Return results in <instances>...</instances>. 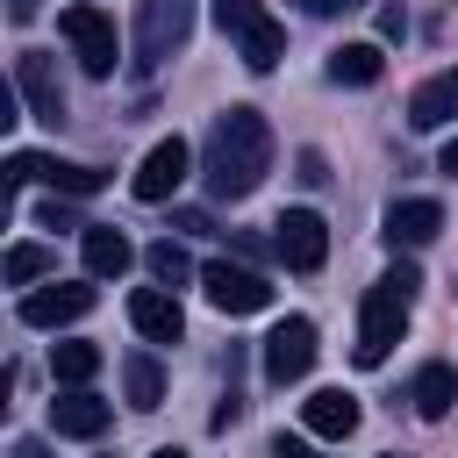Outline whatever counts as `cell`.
Masks as SVG:
<instances>
[{
    "label": "cell",
    "mask_w": 458,
    "mask_h": 458,
    "mask_svg": "<svg viewBox=\"0 0 458 458\" xmlns=\"http://www.w3.org/2000/svg\"><path fill=\"white\" fill-rule=\"evenodd\" d=\"M57 29H64L72 57H79L93 79H107V72H114V21H107L100 7H86V0H79V7H64V14H57Z\"/></svg>",
    "instance_id": "obj_9"
},
{
    "label": "cell",
    "mask_w": 458,
    "mask_h": 458,
    "mask_svg": "<svg viewBox=\"0 0 458 458\" xmlns=\"http://www.w3.org/2000/svg\"><path fill=\"white\" fill-rule=\"evenodd\" d=\"M79 258H86V272H93V279H122V272L136 265V250H129V236H122V229H107V222H93V229H79Z\"/></svg>",
    "instance_id": "obj_18"
},
{
    "label": "cell",
    "mask_w": 458,
    "mask_h": 458,
    "mask_svg": "<svg viewBox=\"0 0 458 458\" xmlns=\"http://www.w3.org/2000/svg\"><path fill=\"white\" fill-rule=\"evenodd\" d=\"M415 293H422V272H415V265H386V279H379V286H365V301H358V344H351V358H358L365 372L394 358V344H401V329H408Z\"/></svg>",
    "instance_id": "obj_2"
},
{
    "label": "cell",
    "mask_w": 458,
    "mask_h": 458,
    "mask_svg": "<svg viewBox=\"0 0 458 458\" xmlns=\"http://www.w3.org/2000/svg\"><path fill=\"white\" fill-rule=\"evenodd\" d=\"M444 122H458V64L408 93V129H444Z\"/></svg>",
    "instance_id": "obj_17"
},
{
    "label": "cell",
    "mask_w": 458,
    "mask_h": 458,
    "mask_svg": "<svg viewBox=\"0 0 458 458\" xmlns=\"http://www.w3.org/2000/svg\"><path fill=\"white\" fill-rule=\"evenodd\" d=\"M186 172H193V143H186V136H165V143H150V150H143V165H136L129 193H136V200H172V193L186 186Z\"/></svg>",
    "instance_id": "obj_10"
},
{
    "label": "cell",
    "mask_w": 458,
    "mask_h": 458,
    "mask_svg": "<svg viewBox=\"0 0 458 458\" xmlns=\"http://www.w3.org/2000/svg\"><path fill=\"white\" fill-rule=\"evenodd\" d=\"M272 458H322V451H315L308 437H286V429H279V437H272Z\"/></svg>",
    "instance_id": "obj_26"
},
{
    "label": "cell",
    "mask_w": 458,
    "mask_h": 458,
    "mask_svg": "<svg viewBox=\"0 0 458 458\" xmlns=\"http://www.w3.org/2000/svg\"><path fill=\"white\" fill-rule=\"evenodd\" d=\"M150 458H186V451H172V444H165V451H150Z\"/></svg>",
    "instance_id": "obj_31"
},
{
    "label": "cell",
    "mask_w": 458,
    "mask_h": 458,
    "mask_svg": "<svg viewBox=\"0 0 458 458\" xmlns=\"http://www.w3.org/2000/svg\"><path fill=\"white\" fill-rule=\"evenodd\" d=\"M301 422H308V437L344 444V437L358 429V401H351L344 386H322V394H308V401H301Z\"/></svg>",
    "instance_id": "obj_16"
},
{
    "label": "cell",
    "mask_w": 458,
    "mask_h": 458,
    "mask_svg": "<svg viewBox=\"0 0 458 458\" xmlns=\"http://www.w3.org/2000/svg\"><path fill=\"white\" fill-rule=\"evenodd\" d=\"M143 265H150V279H157V286H186V279H193V258H186L172 236H157V243L143 250Z\"/></svg>",
    "instance_id": "obj_22"
},
{
    "label": "cell",
    "mask_w": 458,
    "mask_h": 458,
    "mask_svg": "<svg viewBox=\"0 0 458 458\" xmlns=\"http://www.w3.org/2000/svg\"><path fill=\"white\" fill-rule=\"evenodd\" d=\"M272 172V122L258 107H222L208 122V143H200V179L215 200H243L258 193V179Z\"/></svg>",
    "instance_id": "obj_1"
},
{
    "label": "cell",
    "mask_w": 458,
    "mask_h": 458,
    "mask_svg": "<svg viewBox=\"0 0 458 458\" xmlns=\"http://www.w3.org/2000/svg\"><path fill=\"white\" fill-rule=\"evenodd\" d=\"M437 172H451V179H458V136L444 143V157H437Z\"/></svg>",
    "instance_id": "obj_29"
},
{
    "label": "cell",
    "mask_w": 458,
    "mask_h": 458,
    "mask_svg": "<svg viewBox=\"0 0 458 458\" xmlns=\"http://www.w3.org/2000/svg\"><path fill=\"white\" fill-rule=\"evenodd\" d=\"M50 265H57V258H50L43 243H14V250H7V286H29V279H43Z\"/></svg>",
    "instance_id": "obj_24"
},
{
    "label": "cell",
    "mask_w": 458,
    "mask_h": 458,
    "mask_svg": "<svg viewBox=\"0 0 458 458\" xmlns=\"http://www.w3.org/2000/svg\"><path fill=\"white\" fill-rule=\"evenodd\" d=\"M43 229H93V222H79V215L64 208V193H50V200H43Z\"/></svg>",
    "instance_id": "obj_25"
},
{
    "label": "cell",
    "mask_w": 458,
    "mask_h": 458,
    "mask_svg": "<svg viewBox=\"0 0 458 458\" xmlns=\"http://www.w3.org/2000/svg\"><path fill=\"white\" fill-rule=\"evenodd\" d=\"M129 322H136L143 344H179V336H186V315H179V301H172L165 286H136V293H129Z\"/></svg>",
    "instance_id": "obj_14"
},
{
    "label": "cell",
    "mask_w": 458,
    "mask_h": 458,
    "mask_svg": "<svg viewBox=\"0 0 458 458\" xmlns=\"http://www.w3.org/2000/svg\"><path fill=\"white\" fill-rule=\"evenodd\" d=\"M437 229H444V208L437 200H394L386 208V222H379V236L394 243V250H422V243H437Z\"/></svg>",
    "instance_id": "obj_13"
},
{
    "label": "cell",
    "mask_w": 458,
    "mask_h": 458,
    "mask_svg": "<svg viewBox=\"0 0 458 458\" xmlns=\"http://www.w3.org/2000/svg\"><path fill=\"white\" fill-rule=\"evenodd\" d=\"M29 179H43L64 200H86V193L107 186V172H93V165H64V157H43V150H7V186H29Z\"/></svg>",
    "instance_id": "obj_5"
},
{
    "label": "cell",
    "mask_w": 458,
    "mask_h": 458,
    "mask_svg": "<svg viewBox=\"0 0 458 458\" xmlns=\"http://www.w3.org/2000/svg\"><path fill=\"white\" fill-rule=\"evenodd\" d=\"M193 36V0H143L136 7V64H165Z\"/></svg>",
    "instance_id": "obj_4"
},
{
    "label": "cell",
    "mask_w": 458,
    "mask_h": 458,
    "mask_svg": "<svg viewBox=\"0 0 458 458\" xmlns=\"http://www.w3.org/2000/svg\"><path fill=\"white\" fill-rule=\"evenodd\" d=\"M329 79H336V86H379V79H386L379 43H344V50H329Z\"/></svg>",
    "instance_id": "obj_20"
},
{
    "label": "cell",
    "mask_w": 458,
    "mask_h": 458,
    "mask_svg": "<svg viewBox=\"0 0 458 458\" xmlns=\"http://www.w3.org/2000/svg\"><path fill=\"white\" fill-rule=\"evenodd\" d=\"M408 401H415L422 422H444V415L458 408V372H451V365H422L415 386H408Z\"/></svg>",
    "instance_id": "obj_19"
},
{
    "label": "cell",
    "mask_w": 458,
    "mask_h": 458,
    "mask_svg": "<svg viewBox=\"0 0 458 458\" xmlns=\"http://www.w3.org/2000/svg\"><path fill=\"white\" fill-rule=\"evenodd\" d=\"M200 293H208V308H222V315H258V308H272V286H265V272H250V265H229V258L200 265Z\"/></svg>",
    "instance_id": "obj_7"
},
{
    "label": "cell",
    "mask_w": 458,
    "mask_h": 458,
    "mask_svg": "<svg viewBox=\"0 0 458 458\" xmlns=\"http://www.w3.org/2000/svg\"><path fill=\"white\" fill-rule=\"evenodd\" d=\"M107 422H114V408H107L100 394H86V386H64V394L50 401V429H57V437H79V444H93Z\"/></svg>",
    "instance_id": "obj_15"
},
{
    "label": "cell",
    "mask_w": 458,
    "mask_h": 458,
    "mask_svg": "<svg viewBox=\"0 0 458 458\" xmlns=\"http://www.w3.org/2000/svg\"><path fill=\"white\" fill-rule=\"evenodd\" d=\"M258 365H265V379H272V386H293V379H308V365H315V322H308V315H286V322L265 336Z\"/></svg>",
    "instance_id": "obj_8"
},
{
    "label": "cell",
    "mask_w": 458,
    "mask_h": 458,
    "mask_svg": "<svg viewBox=\"0 0 458 458\" xmlns=\"http://www.w3.org/2000/svg\"><path fill=\"white\" fill-rule=\"evenodd\" d=\"M14 458H50V451H43L36 437H21V444H14Z\"/></svg>",
    "instance_id": "obj_30"
},
{
    "label": "cell",
    "mask_w": 458,
    "mask_h": 458,
    "mask_svg": "<svg viewBox=\"0 0 458 458\" xmlns=\"http://www.w3.org/2000/svg\"><path fill=\"white\" fill-rule=\"evenodd\" d=\"M14 14H36V0H14Z\"/></svg>",
    "instance_id": "obj_32"
},
{
    "label": "cell",
    "mask_w": 458,
    "mask_h": 458,
    "mask_svg": "<svg viewBox=\"0 0 458 458\" xmlns=\"http://www.w3.org/2000/svg\"><path fill=\"white\" fill-rule=\"evenodd\" d=\"M14 93L29 100L36 122H64V86H57L50 50H21V57H14Z\"/></svg>",
    "instance_id": "obj_11"
},
{
    "label": "cell",
    "mask_w": 458,
    "mask_h": 458,
    "mask_svg": "<svg viewBox=\"0 0 458 458\" xmlns=\"http://www.w3.org/2000/svg\"><path fill=\"white\" fill-rule=\"evenodd\" d=\"M215 29H222V36H236V50H243V64H250V72H272V64H279V50H286V29L272 21V7H265V0H215Z\"/></svg>",
    "instance_id": "obj_3"
},
{
    "label": "cell",
    "mask_w": 458,
    "mask_h": 458,
    "mask_svg": "<svg viewBox=\"0 0 458 458\" xmlns=\"http://www.w3.org/2000/svg\"><path fill=\"white\" fill-rule=\"evenodd\" d=\"M301 186H329V165H322V150H301Z\"/></svg>",
    "instance_id": "obj_27"
},
{
    "label": "cell",
    "mask_w": 458,
    "mask_h": 458,
    "mask_svg": "<svg viewBox=\"0 0 458 458\" xmlns=\"http://www.w3.org/2000/svg\"><path fill=\"white\" fill-rule=\"evenodd\" d=\"M86 308H93V286H79V279L29 286V293H21V322H29V329H64V322H79Z\"/></svg>",
    "instance_id": "obj_12"
},
{
    "label": "cell",
    "mask_w": 458,
    "mask_h": 458,
    "mask_svg": "<svg viewBox=\"0 0 458 458\" xmlns=\"http://www.w3.org/2000/svg\"><path fill=\"white\" fill-rule=\"evenodd\" d=\"M122 394H129V408H143V415L165 401V372H157L150 351H129V358H122Z\"/></svg>",
    "instance_id": "obj_21"
},
{
    "label": "cell",
    "mask_w": 458,
    "mask_h": 458,
    "mask_svg": "<svg viewBox=\"0 0 458 458\" xmlns=\"http://www.w3.org/2000/svg\"><path fill=\"white\" fill-rule=\"evenodd\" d=\"M272 250L286 258V272H322L329 265V222L315 208H286L272 222Z\"/></svg>",
    "instance_id": "obj_6"
},
{
    "label": "cell",
    "mask_w": 458,
    "mask_h": 458,
    "mask_svg": "<svg viewBox=\"0 0 458 458\" xmlns=\"http://www.w3.org/2000/svg\"><path fill=\"white\" fill-rule=\"evenodd\" d=\"M351 7H365V0H308V14H351Z\"/></svg>",
    "instance_id": "obj_28"
},
{
    "label": "cell",
    "mask_w": 458,
    "mask_h": 458,
    "mask_svg": "<svg viewBox=\"0 0 458 458\" xmlns=\"http://www.w3.org/2000/svg\"><path fill=\"white\" fill-rule=\"evenodd\" d=\"M50 372H57L64 386H86V379L100 372V344H57V351H50Z\"/></svg>",
    "instance_id": "obj_23"
}]
</instances>
